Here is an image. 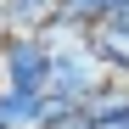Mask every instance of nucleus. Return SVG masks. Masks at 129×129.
Here are the masks:
<instances>
[{
	"mask_svg": "<svg viewBox=\"0 0 129 129\" xmlns=\"http://www.w3.org/2000/svg\"><path fill=\"white\" fill-rule=\"evenodd\" d=\"M51 45L39 34H0V73H6V84H17V90H51Z\"/></svg>",
	"mask_w": 129,
	"mask_h": 129,
	"instance_id": "nucleus-1",
	"label": "nucleus"
},
{
	"mask_svg": "<svg viewBox=\"0 0 129 129\" xmlns=\"http://www.w3.org/2000/svg\"><path fill=\"white\" fill-rule=\"evenodd\" d=\"M101 84H107V68H101V56L90 51V39H79V45H56V56H51V90L90 101Z\"/></svg>",
	"mask_w": 129,
	"mask_h": 129,
	"instance_id": "nucleus-2",
	"label": "nucleus"
},
{
	"mask_svg": "<svg viewBox=\"0 0 129 129\" xmlns=\"http://www.w3.org/2000/svg\"><path fill=\"white\" fill-rule=\"evenodd\" d=\"M39 118H45V95L39 90L0 84V129H39Z\"/></svg>",
	"mask_w": 129,
	"mask_h": 129,
	"instance_id": "nucleus-3",
	"label": "nucleus"
},
{
	"mask_svg": "<svg viewBox=\"0 0 129 129\" xmlns=\"http://www.w3.org/2000/svg\"><path fill=\"white\" fill-rule=\"evenodd\" d=\"M90 51L101 56V68H107V79L129 90V34H118V28H107V23H95V28H90Z\"/></svg>",
	"mask_w": 129,
	"mask_h": 129,
	"instance_id": "nucleus-4",
	"label": "nucleus"
},
{
	"mask_svg": "<svg viewBox=\"0 0 129 129\" xmlns=\"http://www.w3.org/2000/svg\"><path fill=\"white\" fill-rule=\"evenodd\" d=\"M0 6H6V23H11L17 34H39L62 0H0Z\"/></svg>",
	"mask_w": 129,
	"mask_h": 129,
	"instance_id": "nucleus-5",
	"label": "nucleus"
},
{
	"mask_svg": "<svg viewBox=\"0 0 129 129\" xmlns=\"http://www.w3.org/2000/svg\"><path fill=\"white\" fill-rule=\"evenodd\" d=\"M62 6H68L84 28H95V23H107V17H112V6H118V0H62Z\"/></svg>",
	"mask_w": 129,
	"mask_h": 129,
	"instance_id": "nucleus-6",
	"label": "nucleus"
},
{
	"mask_svg": "<svg viewBox=\"0 0 129 129\" xmlns=\"http://www.w3.org/2000/svg\"><path fill=\"white\" fill-rule=\"evenodd\" d=\"M56 129H95V118H90V107H79V112H73V118H62Z\"/></svg>",
	"mask_w": 129,
	"mask_h": 129,
	"instance_id": "nucleus-7",
	"label": "nucleus"
},
{
	"mask_svg": "<svg viewBox=\"0 0 129 129\" xmlns=\"http://www.w3.org/2000/svg\"><path fill=\"white\" fill-rule=\"evenodd\" d=\"M0 84H6V73H0Z\"/></svg>",
	"mask_w": 129,
	"mask_h": 129,
	"instance_id": "nucleus-8",
	"label": "nucleus"
}]
</instances>
